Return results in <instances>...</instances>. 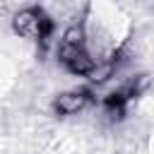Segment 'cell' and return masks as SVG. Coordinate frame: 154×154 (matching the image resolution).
I'll return each instance as SVG.
<instances>
[{
    "instance_id": "obj_1",
    "label": "cell",
    "mask_w": 154,
    "mask_h": 154,
    "mask_svg": "<svg viewBox=\"0 0 154 154\" xmlns=\"http://www.w3.org/2000/svg\"><path fill=\"white\" fill-rule=\"evenodd\" d=\"M53 26L55 22L41 10V7H22L14 12L12 17V29L14 34H19L22 38H34L38 41L43 48L51 43L53 38Z\"/></svg>"
},
{
    "instance_id": "obj_2",
    "label": "cell",
    "mask_w": 154,
    "mask_h": 154,
    "mask_svg": "<svg viewBox=\"0 0 154 154\" xmlns=\"http://www.w3.org/2000/svg\"><path fill=\"white\" fill-rule=\"evenodd\" d=\"M58 63L70 72V75H79L87 77L94 65L99 63V58H94V53L89 51L87 41L84 43H58Z\"/></svg>"
},
{
    "instance_id": "obj_3",
    "label": "cell",
    "mask_w": 154,
    "mask_h": 154,
    "mask_svg": "<svg viewBox=\"0 0 154 154\" xmlns=\"http://www.w3.org/2000/svg\"><path fill=\"white\" fill-rule=\"evenodd\" d=\"M91 103V91L89 89H67V91H60L51 108L55 116L60 118H70V116H77L82 111H87V106Z\"/></svg>"
}]
</instances>
